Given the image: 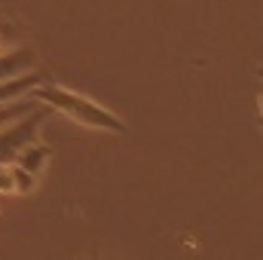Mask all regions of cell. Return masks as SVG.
<instances>
[{"instance_id":"cell-1","label":"cell","mask_w":263,"mask_h":260,"mask_svg":"<svg viewBox=\"0 0 263 260\" xmlns=\"http://www.w3.org/2000/svg\"><path fill=\"white\" fill-rule=\"evenodd\" d=\"M31 98L40 101V104H46L52 114L67 117L70 123H77V126H83V129L107 132V135H126V132H129L126 120L117 117L110 107L92 101V98L83 95V92H73V89H67V86H59V83H52V80H43V83L31 92Z\"/></svg>"},{"instance_id":"cell-2","label":"cell","mask_w":263,"mask_h":260,"mask_svg":"<svg viewBox=\"0 0 263 260\" xmlns=\"http://www.w3.org/2000/svg\"><path fill=\"white\" fill-rule=\"evenodd\" d=\"M46 117H49V107L37 104L25 117H18L9 126H3L0 129V162H12L22 153V147H28L31 141H37L40 138V126H43Z\"/></svg>"},{"instance_id":"cell-3","label":"cell","mask_w":263,"mask_h":260,"mask_svg":"<svg viewBox=\"0 0 263 260\" xmlns=\"http://www.w3.org/2000/svg\"><path fill=\"white\" fill-rule=\"evenodd\" d=\"M46 77L34 67V70H25V73H18V77H9V80H0V104H6V101H15V98H25V95H31L40 83H43Z\"/></svg>"},{"instance_id":"cell-4","label":"cell","mask_w":263,"mask_h":260,"mask_svg":"<svg viewBox=\"0 0 263 260\" xmlns=\"http://www.w3.org/2000/svg\"><path fill=\"white\" fill-rule=\"evenodd\" d=\"M34 67H37V52H34L31 46H18V49L0 52V80L18 77V73L34 70Z\"/></svg>"},{"instance_id":"cell-5","label":"cell","mask_w":263,"mask_h":260,"mask_svg":"<svg viewBox=\"0 0 263 260\" xmlns=\"http://www.w3.org/2000/svg\"><path fill=\"white\" fill-rule=\"evenodd\" d=\"M49 159H52V147H49V144H43V141L37 138V141H31L28 147H22V153H18L12 162H18L25 172H31V175H37V178H40V172L49 165Z\"/></svg>"},{"instance_id":"cell-6","label":"cell","mask_w":263,"mask_h":260,"mask_svg":"<svg viewBox=\"0 0 263 260\" xmlns=\"http://www.w3.org/2000/svg\"><path fill=\"white\" fill-rule=\"evenodd\" d=\"M37 104H40V101H34L31 95L0 104V129H3V126H9V123H12V120H18V117H25V114H28V110H34Z\"/></svg>"},{"instance_id":"cell-7","label":"cell","mask_w":263,"mask_h":260,"mask_svg":"<svg viewBox=\"0 0 263 260\" xmlns=\"http://www.w3.org/2000/svg\"><path fill=\"white\" fill-rule=\"evenodd\" d=\"M12 184H15V196H28L37 190V175L25 172L18 162H12Z\"/></svg>"},{"instance_id":"cell-8","label":"cell","mask_w":263,"mask_h":260,"mask_svg":"<svg viewBox=\"0 0 263 260\" xmlns=\"http://www.w3.org/2000/svg\"><path fill=\"white\" fill-rule=\"evenodd\" d=\"M0 196H15V184H12V162H0Z\"/></svg>"}]
</instances>
